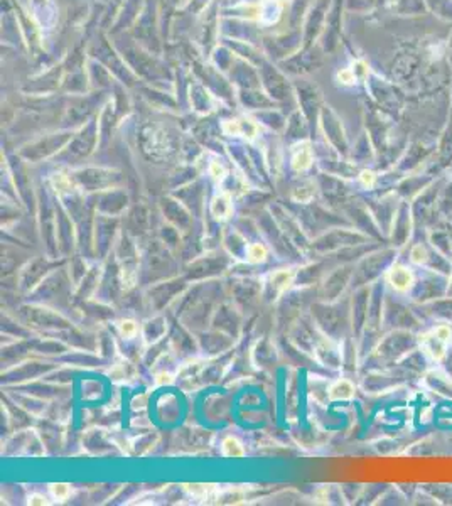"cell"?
<instances>
[{
  "label": "cell",
  "instance_id": "cell-1",
  "mask_svg": "<svg viewBox=\"0 0 452 506\" xmlns=\"http://www.w3.org/2000/svg\"><path fill=\"white\" fill-rule=\"evenodd\" d=\"M449 341H451L449 326H437L429 334L422 337V344H424L427 354L432 359H437V361L446 356V350H447Z\"/></svg>",
  "mask_w": 452,
  "mask_h": 506
},
{
  "label": "cell",
  "instance_id": "cell-2",
  "mask_svg": "<svg viewBox=\"0 0 452 506\" xmlns=\"http://www.w3.org/2000/svg\"><path fill=\"white\" fill-rule=\"evenodd\" d=\"M388 282L395 291L407 292L415 284V275L409 267L402 265V263H395L388 272Z\"/></svg>",
  "mask_w": 452,
  "mask_h": 506
},
{
  "label": "cell",
  "instance_id": "cell-3",
  "mask_svg": "<svg viewBox=\"0 0 452 506\" xmlns=\"http://www.w3.org/2000/svg\"><path fill=\"white\" fill-rule=\"evenodd\" d=\"M211 216L216 221H226L233 214V201L228 193H219L211 199Z\"/></svg>",
  "mask_w": 452,
  "mask_h": 506
},
{
  "label": "cell",
  "instance_id": "cell-4",
  "mask_svg": "<svg viewBox=\"0 0 452 506\" xmlns=\"http://www.w3.org/2000/svg\"><path fill=\"white\" fill-rule=\"evenodd\" d=\"M393 9L400 14V16H424L427 12V5L425 0H392Z\"/></svg>",
  "mask_w": 452,
  "mask_h": 506
},
{
  "label": "cell",
  "instance_id": "cell-5",
  "mask_svg": "<svg viewBox=\"0 0 452 506\" xmlns=\"http://www.w3.org/2000/svg\"><path fill=\"white\" fill-rule=\"evenodd\" d=\"M294 280H295V272L292 269H278L270 275V284L277 294H284L285 291H289Z\"/></svg>",
  "mask_w": 452,
  "mask_h": 506
},
{
  "label": "cell",
  "instance_id": "cell-6",
  "mask_svg": "<svg viewBox=\"0 0 452 506\" xmlns=\"http://www.w3.org/2000/svg\"><path fill=\"white\" fill-rule=\"evenodd\" d=\"M312 166V150L309 145H300L292 156V169L295 172H304Z\"/></svg>",
  "mask_w": 452,
  "mask_h": 506
},
{
  "label": "cell",
  "instance_id": "cell-7",
  "mask_svg": "<svg viewBox=\"0 0 452 506\" xmlns=\"http://www.w3.org/2000/svg\"><path fill=\"white\" fill-rule=\"evenodd\" d=\"M354 395V387H353L351 381L348 380H339L329 388V398L336 402L350 400Z\"/></svg>",
  "mask_w": 452,
  "mask_h": 506
},
{
  "label": "cell",
  "instance_id": "cell-8",
  "mask_svg": "<svg viewBox=\"0 0 452 506\" xmlns=\"http://www.w3.org/2000/svg\"><path fill=\"white\" fill-rule=\"evenodd\" d=\"M425 5L439 19L452 22V0H425Z\"/></svg>",
  "mask_w": 452,
  "mask_h": 506
},
{
  "label": "cell",
  "instance_id": "cell-9",
  "mask_svg": "<svg viewBox=\"0 0 452 506\" xmlns=\"http://www.w3.org/2000/svg\"><path fill=\"white\" fill-rule=\"evenodd\" d=\"M268 256V250L263 243H252L248 245L247 248V260L248 263H253V265H258V263H263Z\"/></svg>",
  "mask_w": 452,
  "mask_h": 506
},
{
  "label": "cell",
  "instance_id": "cell-10",
  "mask_svg": "<svg viewBox=\"0 0 452 506\" xmlns=\"http://www.w3.org/2000/svg\"><path fill=\"white\" fill-rule=\"evenodd\" d=\"M221 450H223V456H226V457H243L245 456L243 446H241V442L238 441L236 437H226L221 444Z\"/></svg>",
  "mask_w": 452,
  "mask_h": 506
},
{
  "label": "cell",
  "instance_id": "cell-11",
  "mask_svg": "<svg viewBox=\"0 0 452 506\" xmlns=\"http://www.w3.org/2000/svg\"><path fill=\"white\" fill-rule=\"evenodd\" d=\"M184 491L196 498H209L216 491L215 485H182Z\"/></svg>",
  "mask_w": 452,
  "mask_h": 506
},
{
  "label": "cell",
  "instance_id": "cell-12",
  "mask_svg": "<svg viewBox=\"0 0 452 506\" xmlns=\"http://www.w3.org/2000/svg\"><path fill=\"white\" fill-rule=\"evenodd\" d=\"M118 332L123 337L130 339V337L137 334V324H135V321H132V319H123V321L118 322Z\"/></svg>",
  "mask_w": 452,
  "mask_h": 506
},
{
  "label": "cell",
  "instance_id": "cell-13",
  "mask_svg": "<svg viewBox=\"0 0 452 506\" xmlns=\"http://www.w3.org/2000/svg\"><path fill=\"white\" fill-rule=\"evenodd\" d=\"M49 489H51V494L59 501H64L66 498L69 496V493H71L69 485H66V483H54V485L49 486Z\"/></svg>",
  "mask_w": 452,
  "mask_h": 506
},
{
  "label": "cell",
  "instance_id": "cell-14",
  "mask_svg": "<svg viewBox=\"0 0 452 506\" xmlns=\"http://www.w3.org/2000/svg\"><path fill=\"white\" fill-rule=\"evenodd\" d=\"M226 174H228V171H226V167L223 166L221 162H218V160L211 162V166H209V175H211L215 181H218V182L225 181Z\"/></svg>",
  "mask_w": 452,
  "mask_h": 506
},
{
  "label": "cell",
  "instance_id": "cell-15",
  "mask_svg": "<svg viewBox=\"0 0 452 506\" xmlns=\"http://www.w3.org/2000/svg\"><path fill=\"white\" fill-rule=\"evenodd\" d=\"M53 188L56 189V193H66V191H69V188H71V182H69V179L66 177V175L62 174H56L53 177Z\"/></svg>",
  "mask_w": 452,
  "mask_h": 506
},
{
  "label": "cell",
  "instance_id": "cell-16",
  "mask_svg": "<svg viewBox=\"0 0 452 506\" xmlns=\"http://www.w3.org/2000/svg\"><path fill=\"white\" fill-rule=\"evenodd\" d=\"M410 256H412V262L420 265V263H424L425 260H427V252H425V248L422 247V245H417V247L412 248Z\"/></svg>",
  "mask_w": 452,
  "mask_h": 506
},
{
  "label": "cell",
  "instance_id": "cell-17",
  "mask_svg": "<svg viewBox=\"0 0 452 506\" xmlns=\"http://www.w3.org/2000/svg\"><path fill=\"white\" fill-rule=\"evenodd\" d=\"M359 181H361V184L365 186V188H373L374 186V181H376V175L373 174L371 171H363L361 174H359Z\"/></svg>",
  "mask_w": 452,
  "mask_h": 506
},
{
  "label": "cell",
  "instance_id": "cell-18",
  "mask_svg": "<svg viewBox=\"0 0 452 506\" xmlns=\"http://www.w3.org/2000/svg\"><path fill=\"white\" fill-rule=\"evenodd\" d=\"M27 503L32 505V506H44V505H49V501H47V498L44 496V494L34 493V494H31V496H29Z\"/></svg>",
  "mask_w": 452,
  "mask_h": 506
},
{
  "label": "cell",
  "instance_id": "cell-19",
  "mask_svg": "<svg viewBox=\"0 0 452 506\" xmlns=\"http://www.w3.org/2000/svg\"><path fill=\"white\" fill-rule=\"evenodd\" d=\"M374 3V0H348L350 9H368Z\"/></svg>",
  "mask_w": 452,
  "mask_h": 506
},
{
  "label": "cell",
  "instance_id": "cell-20",
  "mask_svg": "<svg viewBox=\"0 0 452 506\" xmlns=\"http://www.w3.org/2000/svg\"><path fill=\"white\" fill-rule=\"evenodd\" d=\"M315 500H317V503H326V500H328V489H326V487L317 489V493H315Z\"/></svg>",
  "mask_w": 452,
  "mask_h": 506
},
{
  "label": "cell",
  "instance_id": "cell-21",
  "mask_svg": "<svg viewBox=\"0 0 452 506\" xmlns=\"http://www.w3.org/2000/svg\"><path fill=\"white\" fill-rule=\"evenodd\" d=\"M447 59H449V63L452 64V32L449 36V41H447Z\"/></svg>",
  "mask_w": 452,
  "mask_h": 506
},
{
  "label": "cell",
  "instance_id": "cell-22",
  "mask_svg": "<svg viewBox=\"0 0 452 506\" xmlns=\"http://www.w3.org/2000/svg\"><path fill=\"white\" fill-rule=\"evenodd\" d=\"M380 2H381V0H380ZM383 2H390V0H383Z\"/></svg>",
  "mask_w": 452,
  "mask_h": 506
}]
</instances>
